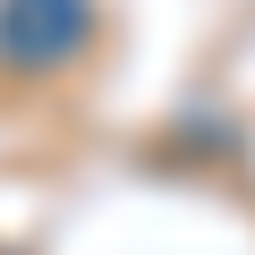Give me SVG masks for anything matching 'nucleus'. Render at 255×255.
Masks as SVG:
<instances>
[{
  "label": "nucleus",
  "mask_w": 255,
  "mask_h": 255,
  "mask_svg": "<svg viewBox=\"0 0 255 255\" xmlns=\"http://www.w3.org/2000/svg\"><path fill=\"white\" fill-rule=\"evenodd\" d=\"M94 43V0H0V77H51Z\"/></svg>",
  "instance_id": "1"
}]
</instances>
